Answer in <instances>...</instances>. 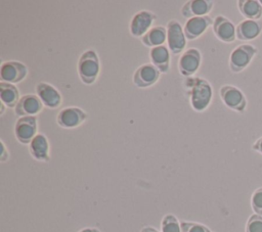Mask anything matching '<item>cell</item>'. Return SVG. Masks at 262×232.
I'll return each instance as SVG.
<instances>
[{"label": "cell", "mask_w": 262, "mask_h": 232, "mask_svg": "<svg viewBox=\"0 0 262 232\" xmlns=\"http://www.w3.org/2000/svg\"><path fill=\"white\" fill-rule=\"evenodd\" d=\"M189 100L193 110L202 112L208 108L212 101L213 89L211 84L203 78H193L190 83Z\"/></svg>", "instance_id": "obj_1"}, {"label": "cell", "mask_w": 262, "mask_h": 232, "mask_svg": "<svg viewBox=\"0 0 262 232\" xmlns=\"http://www.w3.org/2000/svg\"><path fill=\"white\" fill-rule=\"evenodd\" d=\"M77 68L78 75L84 84H93L100 72V61L97 53L92 49L83 52L79 57Z\"/></svg>", "instance_id": "obj_2"}, {"label": "cell", "mask_w": 262, "mask_h": 232, "mask_svg": "<svg viewBox=\"0 0 262 232\" xmlns=\"http://www.w3.org/2000/svg\"><path fill=\"white\" fill-rule=\"evenodd\" d=\"M258 49L252 44L236 46L229 56V67L233 73H241L246 69L257 55Z\"/></svg>", "instance_id": "obj_3"}, {"label": "cell", "mask_w": 262, "mask_h": 232, "mask_svg": "<svg viewBox=\"0 0 262 232\" xmlns=\"http://www.w3.org/2000/svg\"><path fill=\"white\" fill-rule=\"evenodd\" d=\"M222 102L230 109L237 112H245L248 101L244 92L233 85H223L219 90Z\"/></svg>", "instance_id": "obj_4"}, {"label": "cell", "mask_w": 262, "mask_h": 232, "mask_svg": "<svg viewBox=\"0 0 262 232\" xmlns=\"http://www.w3.org/2000/svg\"><path fill=\"white\" fill-rule=\"evenodd\" d=\"M186 37L182 26L176 19H171L167 24V44L173 54L183 53L186 46Z\"/></svg>", "instance_id": "obj_5"}, {"label": "cell", "mask_w": 262, "mask_h": 232, "mask_svg": "<svg viewBox=\"0 0 262 232\" xmlns=\"http://www.w3.org/2000/svg\"><path fill=\"white\" fill-rule=\"evenodd\" d=\"M38 131L37 117H21L14 125V135L21 144H30Z\"/></svg>", "instance_id": "obj_6"}, {"label": "cell", "mask_w": 262, "mask_h": 232, "mask_svg": "<svg viewBox=\"0 0 262 232\" xmlns=\"http://www.w3.org/2000/svg\"><path fill=\"white\" fill-rule=\"evenodd\" d=\"M157 15L149 10H140L131 18L129 30L130 34L135 38H142L152 27Z\"/></svg>", "instance_id": "obj_7"}, {"label": "cell", "mask_w": 262, "mask_h": 232, "mask_svg": "<svg viewBox=\"0 0 262 232\" xmlns=\"http://www.w3.org/2000/svg\"><path fill=\"white\" fill-rule=\"evenodd\" d=\"M28 75V67L20 61L8 60L4 61L0 67L1 82L16 84L21 82Z\"/></svg>", "instance_id": "obj_8"}, {"label": "cell", "mask_w": 262, "mask_h": 232, "mask_svg": "<svg viewBox=\"0 0 262 232\" xmlns=\"http://www.w3.org/2000/svg\"><path fill=\"white\" fill-rule=\"evenodd\" d=\"M87 119V113L80 107L69 106L62 108L56 117L57 124L64 129H74L82 125Z\"/></svg>", "instance_id": "obj_9"}, {"label": "cell", "mask_w": 262, "mask_h": 232, "mask_svg": "<svg viewBox=\"0 0 262 232\" xmlns=\"http://www.w3.org/2000/svg\"><path fill=\"white\" fill-rule=\"evenodd\" d=\"M202 61L201 51L196 48H188L181 53L178 60V69L182 76L190 77L200 68Z\"/></svg>", "instance_id": "obj_10"}, {"label": "cell", "mask_w": 262, "mask_h": 232, "mask_svg": "<svg viewBox=\"0 0 262 232\" xmlns=\"http://www.w3.org/2000/svg\"><path fill=\"white\" fill-rule=\"evenodd\" d=\"M160 71L151 63H145L136 68L133 75V83L136 87L147 88L160 79Z\"/></svg>", "instance_id": "obj_11"}, {"label": "cell", "mask_w": 262, "mask_h": 232, "mask_svg": "<svg viewBox=\"0 0 262 232\" xmlns=\"http://www.w3.org/2000/svg\"><path fill=\"white\" fill-rule=\"evenodd\" d=\"M36 94L42 101L43 105L55 109L61 104L62 98L59 91L49 83L40 82L36 85Z\"/></svg>", "instance_id": "obj_12"}, {"label": "cell", "mask_w": 262, "mask_h": 232, "mask_svg": "<svg viewBox=\"0 0 262 232\" xmlns=\"http://www.w3.org/2000/svg\"><path fill=\"white\" fill-rule=\"evenodd\" d=\"M213 32L216 38L224 43H232L236 39V27L223 15H217L214 18Z\"/></svg>", "instance_id": "obj_13"}, {"label": "cell", "mask_w": 262, "mask_h": 232, "mask_svg": "<svg viewBox=\"0 0 262 232\" xmlns=\"http://www.w3.org/2000/svg\"><path fill=\"white\" fill-rule=\"evenodd\" d=\"M43 103L37 95L26 94L20 97L18 103L14 107V113L21 117H36L42 109Z\"/></svg>", "instance_id": "obj_14"}, {"label": "cell", "mask_w": 262, "mask_h": 232, "mask_svg": "<svg viewBox=\"0 0 262 232\" xmlns=\"http://www.w3.org/2000/svg\"><path fill=\"white\" fill-rule=\"evenodd\" d=\"M214 19L209 15L195 16L188 18L183 27V31L187 40H194L201 37L210 26H213Z\"/></svg>", "instance_id": "obj_15"}, {"label": "cell", "mask_w": 262, "mask_h": 232, "mask_svg": "<svg viewBox=\"0 0 262 232\" xmlns=\"http://www.w3.org/2000/svg\"><path fill=\"white\" fill-rule=\"evenodd\" d=\"M213 6L214 2L212 0H189L181 7V13L187 19L195 16H205L208 15Z\"/></svg>", "instance_id": "obj_16"}, {"label": "cell", "mask_w": 262, "mask_h": 232, "mask_svg": "<svg viewBox=\"0 0 262 232\" xmlns=\"http://www.w3.org/2000/svg\"><path fill=\"white\" fill-rule=\"evenodd\" d=\"M262 33V20L243 19L236 26V39L251 41L258 38Z\"/></svg>", "instance_id": "obj_17"}, {"label": "cell", "mask_w": 262, "mask_h": 232, "mask_svg": "<svg viewBox=\"0 0 262 232\" xmlns=\"http://www.w3.org/2000/svg\"><path fill=\"white\" fill-rule=\"evenodd\" d=\"M30 154L39 161H48L50 158V146L47 137L39 133L29 144Z\"/></svg>", "instance_id": "obj_18"}, {"label": "cell", "mask_w": 262, "mask_h": 232, "mask_svg": "<svg viewBox=\"0 0 262 232\" xmlns=\"http://www.w3.org/2000/svg\"><path fill=\"white\" fill-rule=\"evenodd\" d=\"M149 58L160 73L167 74L170 68V50L167 46L162 45L154 47L149 51Z\"/></svg>", "instance_id": "obj_19"}, {"label": "cell", "mask_w": 262, "mask_h": 232, "mask_svg": "<svg viewBox=\"0 0 262 232\" xmlns=\"http://www.w3.org/2000/svg\"><path fill=\"white\" fill-rule=\"evenodd\" d=\"M237 8L245 19L260 20L262 17V5L259 0H238Z\"/></svg>", "instance_id": "obj_20"}, {"label": "cell", "mask_w": 262, "mask_h": 232, "mask_svg": "<svg viewBox=\"0 0 262 232\" xmlns=\"http://www.w3.org/2000/svg\"><path fill=\"white\" fill-rule=\"evenodd\" d=\"M167 41V28L162 26L152 27L142 38L141 42L147 47H158L164 45Z\"/></svg>", "instance_id": "obj_21"}, {"label": "cell", "mask_w": 262, "mask_h": 232, "mask_svg": "<svg viewBox=\"0 0 262 232\" xmlns=\"http://www.w3.org/2000/svg\"><path fill=\"white\" fill-rule=\"evenodd\" d=\"M0 99L7 107H15L20 99L17 87L14 84L0 82Z\"/></svg>", "instance_id": "obj_22"}, {"label": "cell", "mask_w": 262, "mask_h": 232, "mask_svg": "<svg viewBox=\"0 0 262 232\" xmlns=\"http://www.w3.org/2000/svg\"><path fill=\"white\" fill-rule=\"evenodd\" d=\"M161 232H181L178 219L174 215H166L161 222Z\"/></svg>", "instance_id": "obj_23"}, {"label": "cell", "mask_w": 262, "mask_h": 232, "mask_svg": "<svg viewBox=\"0 0 262 232\" xmlns=\"http://www.w3.org/2000/svg\"><path fill=\"white\" fill-rule=\"evenodd\" d=\"M246 232H262V216L253 214L246 223Z\"/></svg>", "instance_id": "obj_24"}, {"label": "cell", "mask_w": 262, "mask_h": 232, "mask_svg": "<svg viewBox=\"0 0 262 232\" xmlns=\"http://www.w3.org/2000/svg\"><path fill=\"white\" fill-rule=\"evenodd\" d=\"M180 226L181 232H211V230L207 226L195 222L182 221L180 222Z\"/></svg>", "instance_id": "obj_25"}, {"label": "cell", "mask_w": 262, "mask_h": 232, "mask_svg": "<svg viewBox=\"0 0 262 232\" xmlns=\"http://www.w3.org/2000/svg\"><path fill=\"white\" fill-rule=\"evenodd\" d=\"M251 206L254 214L262 216V187L257 188L251 196Z\"/></svg>", "instance_id": "obj_26"}, {"label": "cell", "mask_w": 262, "mask_h": 232, "mask_svg": "<svg viewBox=\"0 0 262 232\" xmlns=\"http://www.w3.org/2000/svg\"><path fill=\"white\" fill-rule=\"evenodd\" d=\"M0 144H1V153H0V160L2 163L6 161L9 157V153H8V150L6 149V146H5V143L1 140L0 141Z\"/></svg>", "instance_id": "obj_27"}, {"label": "cell", "mask_w": 262, "mask_h": 232, "mask_svg": "<svg viewBox=\"0 0 262 232\" xmlns=\"http://www.w3.org/2000/svg\"><path fill=\"white\" fill-rule=\"evenodd\" d=\"M252 149L262 154V137L258 138L252 145Z\"/></svg>", "instance_id": "obj_28"}, {"label": "cell", "mask_w": 262, "mask_h": 232, "mask_svg": "<svg viewBox=\"0 0 262 232\" xmlns=\"http://www.w3.org/2000/svg\"><path fill=\"white\" fill-rule=\"evenodd\" d=\"M140 232H160V231H158L156 228H154V227H150V226H145V227H143L141 230H140Z\"/></svg>", "instance_id": "obj_29"}, {"label": "cell", "mask_w": 262, "mask_h": 232, "mask_svg": "<svg viewBox=\"0 0 262 232\" xmlns=\"http://www.w3.org/2000/svg\"><path fill=\"white\" fill-rule=\"evenodd\" d=\"M79 232H100L97 228H84Z\"/></svg>", "instance_id": "obj_30"}, {"label": "cell", "mask_w": 262, "mask_h": 232, "mask_svg": "<svg viewBox=\"0 0 262 232\" xmlns=\"http://www.w3.org/2000/svg\"><path fill=\"white\" fill-rule=\"evenodd\" d=\"M5 106H6V105H5V104H3V103L1 102V110H0V114H1V115L4 113V110H5Z\"/></svg>", "instance_id": "obj_31"}, {"label": "cell", "mask_w": 262, "mask_h": 232, "mask_svg": "<svg viewBox=\"0 0 262 232\" xmlns=\"http://www.w3.org/2000/svg\"><path fill=\"white\" fill-rule=\"evenodd\" d=\"M259 2L261 3V5H262V0H259Z\"/></svg>", "instance_id": "obj_32"}]
</instances>
